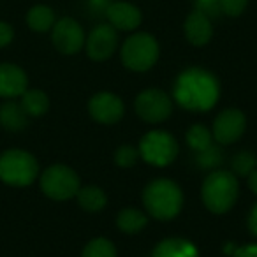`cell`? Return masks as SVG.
Masks as SVG:
<instances>
[{
	"label": "cell",
	"mask_w": 257,
	"mask_h": 257,
	"mask_svg": "<svg viewBox=\"0 0 257 257\" xmlns=\"http://www.w3.org/2000/svg\"><path fill=\"white\" fill-rule=\"evenodd\" d=\"M22 107L25 109V113L32 118H39L50 107V99L43 90H25V93L22 95Z\"/></svg>",
	"instance_id": "21"
},
{
	"label": "cell",
	"mask_w": 257,
	"mask_h": 257,
	"mask_svg": "<svg viewBox=\"0 0 257 257\" xmlns=\"http://www.w3.org/2000/svg\"><path fill=\"white\" fill-rule=\"evenodd\" d=\"M143 204L147 213L157 220H173L182 211L183 192L178 183L159 178L150 182L143 190Z\"/></svg>",
	"instance_id": "2"
},
{
	"label": "cell",
	"mask_w": 257,
	"mask_h": 257,
	"mask_svg": "<svg viewBox=\"0 0 257 257\" xmlns=\"http://www.w3.org/2000/svg\"><path fill=\"white\" fill-rule=\"evenodd\" d=\"M39 175V166L25 150H8L0 155V180L13 187H27Z\"/></svg>",
	"instance_id": "5"
},
{
	"label": "cell",
	"mask_w": 257,
	"mask_h": 257,
	"mask_svg": "<svg viewBox=\"0 0 257 257\" xmlns=\"http://www.w3.org/2000/svg\"><path fill=\"white\" fill-rule=\"evenodd\" d=\"M41 190L53 201H67L78 194L79 176L69 166H50L41 175Z\"/></svg>",
	"instance_id": "7"
},
{
	"label": "cell",
	"mask_w": 257,
	"mask_h": 257,
	"mask_svg": "<svg viewBox=\"0 0 257 257\" xmlns=\"http://www.w3.org/2000/svg\"><path fill=\"white\" fill-rule=\"evenodd\" d=\"M152 257H199V250L189 239L168 238L157 243Z\"/></svg>",
	"instance_id": "16"
},
{
	"label": "cell",
	"mask_w": 257,
	"mask_h": 257,
	"mask_svg": "<svg viewBox=\"0 0 257 257\" xmlns=\"http://www.w3.org/2000/svg\"><path fill=\"white\" fill-rule=\"evenodd\" d=\"M239 196L238 178L231 171H213L204 178L201 197L211 213H227Z\"/></svg>",
	"instance_id": "3"
},
{
	"label": "cell",
	"mask_w": 257,
	"mask_h": 257,
	"mask_svg": "<svg viewBox=\"0 0 257 257\" xmlns=\"http://www.w3.org/2000/svg\"><path fill=\"white\" fill-rule=\"evenodd\" d=\"M27 25L34 30V32H48L53 29L55 25V13L50 6H34L30 11L27 13Z\"/></svg>",
	"instance_id": "20"
},
{
	"label": "cell",
	"mask_w": 257,
	"mask_h": 257,
	"mask_svg": "<svg viewBox=\"0 0 257 257\" xmlns=\"http://www.w3.org/2000/svg\"><path fill=\"white\" fill-rule=\"evenodd\" d=\"M140 159V150L131 145H121L116 152H114V162L120 168H133Z\"/></svg>",
	"instance_id": "25"
},
{
	"label": "cell",
	"mask_w": 257,
	"mask_h": 257,
	"mask_svg": "<svg viewBox=\"0 0 257 257\" xmlns=\"http://www.w3.org/2000/svg\"><path fill=\"white\" fill-rule=\"evenodd\" d=\"M140 157L155 168H166L178 155V143L166 131H150L140 141Z\"/></svg>",
	"instance_id": "6"
},
{
	"label": "cell",
	"mask_w": 257,
	"mask_h": 257,
	"mask_svg": "<svg viewBox=\"0 0 257 257\" xmlns=\"http://www.w3.org/2000/svg\"><path fill=\"white\" fill-rule=\"evenodd\" d=\"M81 257H116V248L106 238H95L85 246Z\"/></svg>",
	"instance_id": "23"
},
{
	"label": "cell",
	"mask_w": 257,
	"mask_h": 257,
	"mask_svg": "<svg viewBox=\"0 0 257 257\" xmlns=\"http://www.w3.org/2000/svg\"><path fill=\"white\" fill-rule=\"evenodd\" d=\"M134 109H136L138 116L147 123H161L171 116L173 100L162 90L148 88L136 97Z\"/></svg>",
	"instance_id": "8"
},
{
	"label": "cell",
	"mask_w": 257,
	"mask_h": 257,
	"mask_svg": "<svg viewBox=\"0 0 257 257\" xmlns=\"http://www.w3.org/2000/svg\"><path fill=\"white\" fill-rule=\"evenodd\" d=\"M29 114L22 107L20 102H4L0 106V125L6 131L20 133L29 125Z\"/></svg>",
	"instance_id": "17"
},
{
	"label": "cell",
	"mask_w": 257,
	"mask_h": 257,
	"mask_svg": "<svg viewBox=\"0 0 257 257\" xmlns=\"http://www.w3.org/2000/svg\"><path fill=\"white\" fill-rule=\"evenodd\" d=\"M90 116L102 125H113L123 118L125 106L118 95L111 92H99L88 102Z\"/></svg>",
	"instance_id": "11"
},
{
	"label": "cell",
	"mask_w": 257,
	"mask_h": 257,
	"mask_svg": "<svg viewBox=\"0 0 257 257\" xmlns=\"http://www.w3.org/2000/svg\"><path fill=\"white\" fill-rule=\"evenodd\" d=\"M224 161V155H222L220 148L217 147H208L206 150L197 152V162H199L201 168H217L218 164H222Z\"/></svg>",
	"instance_id": "26"
},
{
	"label": "cell",
	"mask_w": 257,
	"mask_h": 257,
	"mask_svg": "<svg viewBox=\"0 0 257 257\" xmlns=\"http://www.w3.org/2000/svg\"><path fill=\"white\" fill-rule=\"evenodd\" d=\"M76 197H78L79 206H81L85 211H90V213L100 211L107 204V196L104 194V190L97 185L79 187Z\"/></svg>",
	"instance_id": "18"
},
{
	"label": "cell",
	"mask_w": 257,
	"mask_h": 257,
	"mask_svg": "<svg viewBox=\"0 0 257 257\" xmlns=\"http://www.w3.org/2000/svg\"><path fill=\"white\" fill-rule=\"evenodd\" d=\"M106 16L107 22L111 27H114L116 30H134L141 25V11L131 2H125V0H118L113 2L106 8Z\"/></svg>",
	"instance_id": "13"
},
{
	"label": "cell",
	"mask_w": 257,
	"mask_h": 257,
	"mask_svg": "<svg viewBox=\"0 0 257 257\" xmlns=\"http://www.w3.org/2000/svg\"><path fill=\"white\" fill-rule=\"evenodd\" d=\"M86 55L95 62H104L114 55L118 48V30L106 25H97L85 41Z\"/></svg>",
	"instance_id": "10"
},
{
	"label": "cell",
	"mask_w": 257,
	"mask_h": 257,
	"mask_svg": "<svg viewBox=\"0 0 257 257\" xmlns=\"http://www.w3.org/2000/svg\"><path fill=\"white\" fill-rule=\"evenodd\" d=\"M27 85L29 79L22 67L15 64H0V97L4 99L22 97Z\"/></svg>",
	"instance_id": "14"
},
{
	"label": "cell",
	"mask_w": 257,
	"mask_h": 257,
	"mask_svg": "<svg viewBox=\"0 0 257 257\" xmlns=\"http://www.w3.org/2000/svg\"><path fill=\"white\" fill-rule=\"evenodd\" d=\"M187 143L192 150L203 152L213 145V134L204 125H192L187 131Z\"/></svg>",
	"instance_id": "22"
},
{
	"label": "cell",
	"mask_w": 257,
	"mask_h": 257,
	"mask_svg": "<svg viewBox=\"0 0 257 257\" xmlns=\"http://www.w3.org/2000/svg\"><path fill=\"white\" fill-rule=\"evenodd\" d=\"M196 9L203 13V15H206L210 20L222 15L220 2L218 0H196Z\"/></svg>",
	"instance_id": "28"
},
{
	"label": "cell",
	"mask_w": 257,
	"mask_h": 257,
	"mask_svg": "<svg viewBox=\"0 0 257 257\" xmlns=\"http://www.w3.org/2000/svg\"><path fill=\"white\" fill-rule=\"evenodd\" d=\"M148 218L143 211L136 210V208H125L118 213L116 225L121 232L125 234H138L145 229Z\"/></svg>",
	"instance_id": "19"
},
{
	"label": "cell",
	"mask_w": 257,
	"mask_h": 257,
	"mask_svg": "<svg viewBox=\"0 0 257 257\" xmlns=\"http://www.w3.org/2000/svg\"><path fill=\"white\" fill-rule=\"evenodd\" d=\"M248 229L257 238V204L252 208V211H250V215H248Z\"/></svg>",
	"instance_id": "31"
},
{
	"label": "cell",
	"mask_w": 257,
	"mask_h": 257,
	"mask_svg": "<svg viewBox=\"0 0 257 257\" xmlns=\"http://www.w3.org/2000/svg\"><path fill=\"white\" fill-rule=\"evenodd\" d=\"M234 257H257V245L255 243H250V245L239 246L234 252Z\"/></svg>",
	"instance_id": "30"
},
{
	"label": "cell",
	"mask_w": 257,
	"mask_h": 257,
	"mask_svg": "<svg viewBox=\"0 0 257 257\" xmlns=\"http://www.w3.org/2000/svg\"><path fill=\"white\" fill-rule=\"evenodd\" d=\"M13 37H15L13 27L6 22H0V48H6L8 44H11Z\"/></svg>",
	"instance_id": "29"
},
{
	"label": "cell",
	"mask_w": 257,
	"mask_h": 257,
	"mask_svg": "<svg viewBox=\"0 0 257 257\" xmlns=\"http://www.w3.org/2000/svg\"><path fill=\"white\" fill-rule=\"evenodd\" d=\"M220 97L218 79L201 67L183 71L175 81V100L183 109L203 113L210 111Z\"/></svg>",
	"instance_id": "1"
},
{
	"label": "cell",
	"mask_w": 257,
	"mask_h": 257,
	"mask_svg": "<svg viewBox=\"0 0 257 257\" xmlns=\"http://www.w3.org/2000/svg\"><path fill=\"white\" fill-rule=\"evenodd\" d=\"M246 178H248V187H250V190H252V192L257 196V168L253 169V171L250 173V175L246 176Z\"/></svg>",
	"instance_id": "32"
},
{
	"label": "cell",
	"mask_w": 257,
	"mask_h": 257,
	"mask_svg": "<svg viewBox=\"0 0 257 257\" xmlns=\"http://www.w3.org/2000/svg\"><path fill=\"white\" fill-rule=\"evenodd\" d=\"M53 46L64 55H74L85 46V32L83 27L72 18H62L55 22L51 29Z\"/></svg>",
	"instance_id": "9"
},
{
	"label": "cell",
	"mask_w": 257,
	"mask_h": 257,
	"mask_svg": "<svg viewBox=\"0 0 257 257\" xmlns=\"http://www.w3.org/2000/svg\"><path fill=\"white\" fill-rule=\"evenodd\" d=\"M183 32H185V37L190 44L204 46L213 37V25H211V20L206 15H203V13L196 9L185 18Z\"/></svg>",
	"instance_id": "15"
},
{
	"label": "cell",
	"mask_w": 257,
	"mask_h": 257,
	"mask_svg": "<svg viewBox=\"0 0 257 257\" xmlns=\"http://www.w3.org/2000/svg\"><path fill=\"white\" fill-rule=\"evenodd\" d=\"M218 2H220L222 15L232 16V18L243 15L246 6H248V0H218Z\"/></svg>",
	"instance_id": "27"
},
{
	"label": "cell",
	"mask_w": 257,
	"mask_h": 257,
	"mask_svg": "<svg viewBox=\"0 0 257 257\" xmlns=\"http://www.w3.org/2000/svg\"><path fill=\"white\" fill-rule=\"evenodd\" d=\"M246 128V118L239 109H225L213 121V140L220 145L236 143Z\"/></svg>",
	"instance_id": "12"
},
{
	"label": "cell",
	"mask_w": 257,
	"mask_h": 257,
	"mask_svg": "<svg viewBox=\"0 0 257 257\" xmlns=\"http://www.w3.org/2000/svg\"><path fill=\"white\" fill-rule=\"evenodd\" d=\"M257 168V157L252 152H239L232 157V175L248 176Z\"/></svg>",
	"instance_id": "24"
},
{
	"label": "cell",
	"mask_w": 257,
	"mask_h": 257,
	"mask_svg": "<svg viewBox=\"0 0 257 257\" xmlns=\"http://www.w3.org/2000/svg\"><path fill=\"white\" fill-rule=\"evenodd\" d=\"M121 62L128 71L145 72L159 60V43L152 34H133L121 46Z\"/></svg>",
	"instance_id": "4"
}]
</instances>
